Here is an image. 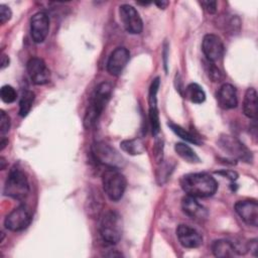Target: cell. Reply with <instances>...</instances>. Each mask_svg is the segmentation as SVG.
Wrapping results in <instances>:
<instances>
[{
  "label": "cell",
  "instance_id": "cell-28",
  "mask_svg": "<svg viewBox=\"0 0 258 258\" xmlns=\"http://www.w3.org/2000/svg\"><path fill=\"white\" fill-rule=\"evenodd\" d=\"M10 128V118L9 116L4 112H0V133L4 135L9 131Z\"/></svg>",
  "mask_w": 258,
  "mask_h": 258
},
{
  "label": "cell",
  "instance_id": "cell-5",
  "mask_svg": "<svg viewBox=\"0 0 258 258\" xmlns=\"http://www.w3.org/2000/svg\"><path fill=\"white\" fill-rule=\"evenodd\" d=\"M102 184L106 196L111 201L117 202L123 197L127 181L118 168H108L102 175Z\"/></svg>",
  "mask_w": 258,
  "mask_h": 258
},
{
  "label": "cell",
  "instance_id": "cell-13",
  "mask_svg": "<svg viewBox=\"0 0 258 258\" xmlns=\"http://www.w3.org/2000/svg\"><path fill=\"white\" fill-rule=\"evenodd\" d=\"M240 219L249 226H258V204L256 201H239L234 206Z\"/></svg>",
  "mask_w": 258,
  "mask_h": 258
},
{
  "label": "cell",
  "instance_id": "cell-34",
  "mask_svg": "<svg viewBox=\"0 0 258 258\" xmlns=\"http://www.w3.org/2000/svg\"><path fill=\"white\" fill-rule=\"evenodd\" d=\"M247 249L250 250L254 256H256L257 252V239H252L247 243Z\"/></svg>",
  "mask_w": 258,
  "mask_h": 258
},
{
  "label": "cell",
  "instance_id": "cell-29",
  "mask_svg": "<svg viewBox=\"0 0 258 258\" xmlns=\"http://www.w3.org/2000/svg\"><path fill=\"white\" fill-rule=\"evenodd\" d=\"M163 143L162 140H156L155 145H154V150H153V156L156 162L160 163L162 162V157H163Z\"/></svg>",
  "mask_w": 258,
  "mask_h": 258
},
{
  "label": "cell",
  "instance_id": "cell-33",
  "mask_svg": "<svg viewBox=\"0 0 258 258\" xmlns=\"http://www.w3.org/2000/svg\"><path fill=\"white\" fill-rule=\"evenodd\" d=\"M217 173L222 174V175L228 177V178L231 179V180H236L237 177H238L237 172H235V171H233V170H223V171H219V172H217Z\"/></svg>",
  "mask_w": 258,
  "mask_h": 258
},
{
  "label": "cell",
  "instance_id": "cell-38",
  "mask_svg": "<svg viewBox=\"0 0 258 258\" xmlns=\"http://www.w3.org/2000/svg\"><path fill=\"white\" fill-rule=\"evenodd\" d=\"M0 164H1V166H0V169H1V170H3V169L5 168V164H6V162H5V159H4L3 157H0Z\"/></svg>",
  "mask_w": 258,
  "mask_h": 258
},
{
  "label": "cell",
  "instance_id": "cell-26",
  "mask_svg": "<svg viewBox=\"0 0 258 258\" xmlns=\"http://www.w3.org/2000/svg\"><path fill=\"white\" fill-rule=\"evenodd\" d=\"M0 95H1V99L4 103L10 104L13 103L16 100L17 97V93L15 91V89L9 85H5L1 88L0 91Z\"/></svg>",
  "mask_w": 258,
  "mask_h": 258
},
{
  "label": "cell",
  "instance_id": "cell-30",
  "mask_svg": "<svg viewBox=\"0 0 258 258\" xmlns=\"http://www.w3.org/2000/svg\"><path fill=\"white\" fill-rule=\"evenodd\" d=\"M12 16V12L10 8L4 4L0 5V23L5 24L8 20H10Z\"/></svg>",
  "mask_w": 258,
  "mask_h": 258
},
{
  "label": "cell",
  "instance_id": "cell-10",
  "mask_svg": "<svg viewBox=\"0 0 258 258\" xmlns=\"http://www.w3.org/2000/svg\"><path fill=\"white\" fill-rule=\"evenodd\" d=\"M49 32V17L45 12H37L30 19V34L34 42L41 43Z\"/></svg>",
  "mask_w": 258,
  "mask_h": 258
},
{
  "label": "cell",
  "instance_id": "cell-16",
  "mask_svg": "<svg viewBox=\"0 0 258 258\" xmlns=\"http://www.w3.org/2000/svg\"><path fill=\"white\" fill-rule=\"evenodd\" d=\"M176 236L180 245L184 248H198L203 244V237L200 232L187 225H179L176 229Z\"/></svg>",
  "mask_w": 258,
  "mask_h": 258
},
{
  "label": "cell",
  "instance_id": "cell-22",
  "mask_svg": "<svg viewBox=\"0 0 258 258\" xmlns=\"http://www.w3.org/2000/svg\"><path fill=\"white\" fill-rule=\"evenodd\" d=\"M120 147L124 152L130 155H139L142 154L145 150L143 142L138 138L123 140L120 143Z\"/></svg>",
  "mask_w": 258,
  "mask_h": 258
},
{
  "label": "cell",
  "instance_id": "cell-27",
  "mask_svg": "<svg viewBox=\"0 0 258 258\" xmlns=\"http://www.w3.org/2000/svg\"><path fill=\"white\" fill-rule=\"evenodd\" d=\"M207 72H208L209 78H210L213 82H220V81L223 79V76H222L221 71H220L213 62L209 63L208 69H207Z\"/></svg>",
  "mask_w": 258,
  "mask_h": 258
},
{
  "label": "cell",
  "instance_id": "cell-15",
  "mask_svg": "<svg viewBox=\"0 0 258 258\" xmlns=\"http://www.w3.org/2000/svg\"><path fill=\"white\" fill-rule=\"evenodd\" d=\"M130 58V52L126 47L119 46L110 54L107 61V71L112 76H118L122 73Z\"/></svg>",
  "mask_w": 258,
  "mask_h": 258
},
{
  "label": "cell",
  "instance_id": "cell-37",
  "mask_svg": "<svg viewBox=\"0 0 258 258\" xmlns=\"http://www.w3.org/2000/svg\"><path fill=\"white\" fill-rule=\"evenodd\" d=\"M7 142H8V141H7L6 139H4V137H2V138H1V141H0V145H1L0 149H1V150H3V149H4V147L6 146Z\"/></svg>",
  "mask_w": 258,
  "mask_h": 258
},
{
  "label": "cell",
  "instance_id": "cell-4",
  "mask_svg": "<svg viewBox=\"0 0 258 258\" xmlns=\"http://www.w3.org/2000/svg\"><path fill=\"white\" fill-rule=\"evenodd\" d=\"M29 194V184L24 171L18 167H12L7 175L4 185V195L12 199L22 201Z\"/></svg>",
  "mask_w": 258,
  "mask_h": 258
},
{
  "label": "cell",
  "instance_id": "cell-6",
  "mask_svg": "<svg viewBox=\"0 0 258 258\" xmlns=\"http://www.w3.org/2000/svg\"><path fill=\"white\" fill-rule=\"evenodd\" d=\"M92 154L98 163L109 168H118L122 165L123 159L120 154L105 142H96L92 146Z\"/></svg>",
  "mask_w": 258,
  "mask_h": 258
},
{
  "label": "cell",
  "instance_id": "cell-19",
  "mask_svg": "<svg viewBox=\"0 0 258 258\" xmlns=\"http://www.w3.org/2000/svg\"><path fill=\"white\" fill-rule=\"evenodd\" d=\"M212 252L216 257L228 258L236 255L234 244L226 239H219L212 244Z\"/></svg>",
  "mask_w": 258,
  "mask_h": 258
},
{
  "label": "cell",
  "instance_id": "cell-23",
  "mask_svg": "<svg viewBox=\"0 0 258 258\" xmlns=\"http://www.w3.org/2000/svg\"><path fill=\"white\" fill-rule=\"evenodd\" d=\"M174 150L177 153L179 157H181L183 160L189 163H198L200 162V157L197 155V153L185 143L178 142L174 145Z\"/></svg>",
  "mask_w": 258,
  "mask_h": 258
},
{
  "label": "cell",
  "instance_id": "cell-21",
  "mask_svg": "<svg viewBox=\"0 0 258 258\" xmlns=\"http://www.w3.org/2000/svg\"><path fill=\"white\" fill-rule=\"evenodd\" d=\"M184 93L185 98H187L190 102L195 104H202L206 100V94L203 88L196 83H190L189 85H187Z\"/></svg>",
  "mask_w": 258,
  "mask_h": 258
},
{
  "label": "cell",
  "instance_id": "cell-12",
  "mask_svg": "<svg viewBox=\"0 0 258 258\" xmlns=\"http://www.w3.org/2000/svg\"><path fill=\"white\" fill-rule=\"evenodd\" d=\"M27 73L30 80L35 85H44L50 79V72L43 59L39 57H31L26 64Z\"/></svg>",
  "mask_w": 258,
  "mask_h": 258
},
{
  "label": "cell",
  "instance_id": "cell-35",
  "mask_svg": "<svg viewBox=\"0 0 258 258\" xmlns=\"http://www.w3.org/2000/svg\"><path fill=\"white\" fill-rule=\"evenodd\" d=\"M8 66H9V57L3 53L1 56V70L5 69Z\"/></svg>",
  "mask_w": 258,
  "mask_h": 258
},
{
  "label": "cell",
  "instance_id": "cell-31",
  "mask_svg": "<svg viewBox=\"0 0 258 258\" xmlns=\"http://www.w3.org/2000/svg\"><path fill=\"white\" fill-rule=\"evenodd\" d=\"M200 4L208 13H216L217 11V2L216 1H201Z\"/></svg>",
  "mask_w": 258,
  "mask_h": 258
},
{
  "label": "cell",
  "instance_id": "cell-17",
  "mask_svg": "<svg viewBox=\"0 0 258 258\" xmlns=\"http://www.w3.org/2000/svg\"><path fill=\"white\" fill-rule=\"evenodd\" d=\"M181 208L183 213L194 220H204L208 216L207 210L196 200V198L187 195L181 200Z\"/></svg>",
  "mask_w": 258,
  "mask_h": 258
},
{
  "label": "cell",
  "instance_id": "cell-24",
  "mask_svg": "<svg viewBox=\"0 0 258 258\" xmlns=\"http://www.w3.org/2000/svg\"><path fill=\"white\" fill-rule=\"evenodd\" d=\"M167 125L170 127V129L178 136L180 137L181 139H183L184 141H187V142H190V143H194V144H201V141L199 140V137H197L195 134H192L191 132L185 130L184 128L180 127L179 125H176V124H173L171 122H168Z\"/></svg>",
  "mask_w": 258,
  "mask_h": 258
},
{
  "label": "cell",
  "instance_id": "cell-2",
  "mask_svg": "<svg viewBox=\"0 0 258 258\" xmlns=\"http://www.w3.org/2000/svg\"><path fill=\"white\" fill-rule=\"evenodd\" d=\"M111 94L112 86L110 83L103 82L95 88L84 117V126L86 128H91L96 124L109 102Z\"/></svg>",
  "mask_w": 258,
  "mask_h": 258
},
{
  "label": "cell",
  "instance_id": "cell-1",
  "mask_svg": "<svg viewBox=\"0 0 258 258\" xmlns=\"http://www.w3.org/2000/svg\"><path fill=\"white\" fill-rule=\"evenodd\" d=\"M180 186L187 196L209 198L217 191L218 182L209 173L197 172L183 175L180 179Z\"/></svg>",
  "mask_w": 258,
  "mask_h": 258
},
{
  "label": "cell",
  "instance_id": "cell-18",
  "mask_svg": "<svg viewBox=\"0 0 258 258\" xmlns=\"http://www.w3.org/2000/svg\"><path fill=\"white\" fill-rule=\"evenodd\" d=\"M217 99L220 106L224 109H233L238 105L237 92L235 87L231 84H224L221 86Z\"/></svg>",
  "mask_w": 258,
  "mask_h": 258
},
{
  "label": "cell",
  "instance_id": "cell-25",
  "mask_svg": "<svg viewBox=\"0 0 258 258\" xmlns=\"http://www.w3.org/2000/svg\"><path fill=\"white\" fill-rule=\"evenodd\" d=\"M34 101V93L31 91H25L19 102V115L21 117H25L29 111L31 110L32 104Z\"/></svg>",
  "mask_w": 258,
  "mask_h": 258
},
{
  "label": "cell",
  "instance_id": "cell-9",
  "mask_svg": "<svg viewBox=\"0 0 258 258\" xmlns=\"http://www.w3.org/2000/svg\"><path fill=\"white\" fill-rule=\"evenodd\" d=\"M120 20L127 32L139 34L143 29V22L138 11L129 4H123L119 7Z\"/></svg>",
  "mask_w": 258,
  "mask_h": 258
},
{
  "label": "cell",
  "instance_id": "cell-3",
  "mask_svg": "<svg viewBox=\"0 0 258 258\" xmlns=\"http://www.w3.org/2000/svg\"><path fill=\"white\" fill-rule=\"evenodd\" d=\"M100 235L102 239L111 245L117 244L123 233V221L121 216L114 211L104 214L100 222Z\"/></svg>",
  "mask_w": 258,
  "mask_h": 258
},
{
  "label": "cell",
  "instance_id": "cell-11",
  "mask_svg": "<svg viewBox=\"0 0 258 258\" xmlns=\"http://www.w3.org/2000/svg\"><path fill=\"white\" fill-rule=\"evenodd\" d=\"M202 49L205 56L210 62H215L221 59L225 51L224 44L221 38L218 35L212 33L206 34L204 36Z\"/></svg>",
  "mask_w": 258,
  "mask_h": 258
},
{
  "label": "cell",
  "instance_id": "cell-7",
  "mask_svg": "<svg viewBox=\"0 0 258 258\" xmlns=\"http://www.w3.org/2000/svg\"><path fill=\"white\" fill-rule=\"evenodd\" d=\"M219 146L229 155L238 158L245 162H251L252 161V153L251 151L238 139L229 136V135H223L219 139Z\"/></svg>",
  "mask_w": 258,
  "mask_h": 258
},
{
  "label": "cell",
  "instance_id": "cell-36",
  "mask_svg": "<svg viewBox=\"0 0 258 258\" xmlns=\"http://www.w3.org/2000/svg\"><path fill=\"white\" fill-rule=\"evenodd\" d=\"M168 4H169L168 1H157V2H155V5L158 6L160 9H165Z\"/></svg>",
  "mask_w": 258,
  "mask_h": 258
},
{
  "label": "cell",
  "instance_id": "cell-32",
  "mask_svg": "<svg viewBox=\"0 0 258 258\" xmlns=\"http://www.w3.org/2000/svg\"><path fill=\"white\" fill-rule=\"evenodd\" d=\"M168 169H170V167H168V164H167V163L161 165V168H159L158 171H160V173H157V179L160 180L159 183H163V182H164L163 179H164V178H165V179L167 178L168 174L170 173Z\"/></svg>",
  "mask_w": 258,
  "mask_h": 258
},
{
  "label": "cell",
  "instance_id": "cell-8",
  "mask_svg": "<svg viewBox=\"0 0 258 258\" xmlns=\"http://www.w3.org/2000/svg\"><path fill=\"white\" fill-rule=\"evenodd\" d=\"M32 217L29 210L24 206L13 209L5 218L4 225L6 229L12 232H19L26 229L31 223Z\"/></svg>",
  "mask_w": 258,
  "mask_h": 258
},
{
  "label": "cell",
  "instance_id": "cell-20",
  "mask_svg": "<svg viewBox=\"0 0 258 258\" xmlns=\"http://www.w3.org/2000/svg\"><path fill=\"white\" fill-rule=\"evenodd\" d=\"M243 112L246 117L250 119H256L257 117V93L253 88L247 89L244 101H243Z\"/></svg>",
  "mask_w": 258,
  "mask_h": 258
},
{
  "label": "cell",
  "instance_id": "cell-14",
  "mask_svg": "<svg viewBox=\"0 0 258 258\" xmlns=\"http://www.w3.org/2000/svg\"><path fill=\"white\" fill-rule=\"evenodd\" d=\"M159 78H155L149 88L148 95V105H149V120L151 124L152 134L157 135L160 130L159 124V113L157 107V92L159 89Z\"/></svg>",
  "mask_w": 258,
  "mask_h": 258
}]
</instances>
